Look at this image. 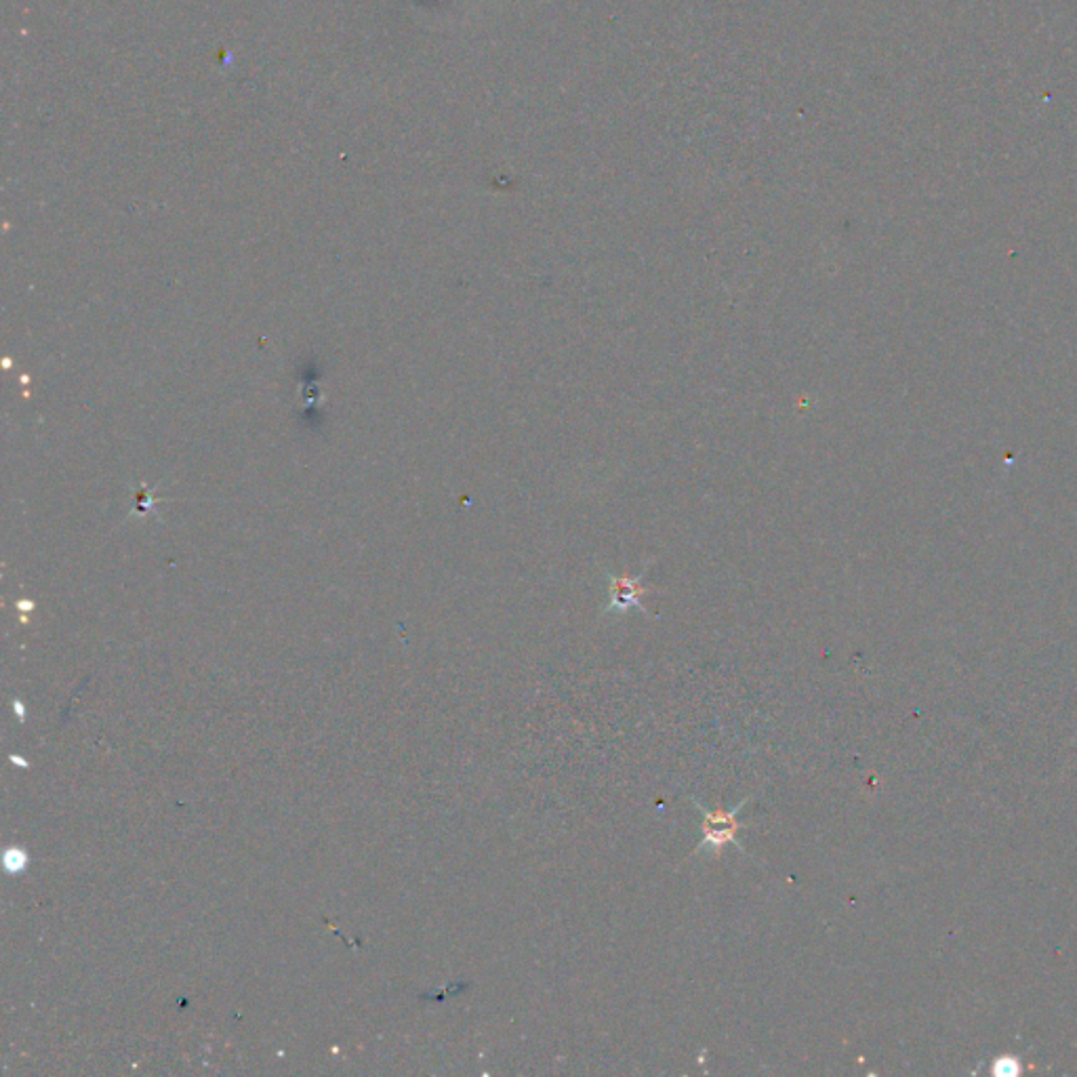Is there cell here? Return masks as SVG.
I'll use <instances>...</instances> for the list:
<instances>
[{
	"instance_id": "cell-1",
	"label": "cell",
	"mask_w": 1077,
	"mask_h": 1077,
	"mask_svg": "<svg viewBox=\"0 0 1077 1077\" xmlns=\"http://www.w3.org/2000/svg\"><path fill=\"white\" fill-rule=\"evenodd\" d=\"M747 802L749 798L741 800L739 806L730 810H720V808L711 810L703 806L701 802L693 800L695 808L699 810V815L703 817V840L697 844L695 855H699V852H707V855L711 857H720L722 850L728 844H735L739 850H743V846L737 842V833L739 829H743V823L737 817Z\"/></svg>"
},
{
	"instance_id": "cell-2",
	"label": "cell",
	"mask_w": 1077,
	"mask_h": 1077,
	"mask_svg": "<svg viewBox=\"0 0 1077 1077\" xmlns=\"http://www.w3.org/2000/svg\"><path fill=\"white\" fill-rule=\"evenodd\" d=\"M642 592H644V589L638 585V581L617 579L613 583V589H611V606H608V611L623 613V611H627V608L640 606V594Z\"/></svg>"
}]
</instances>
